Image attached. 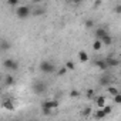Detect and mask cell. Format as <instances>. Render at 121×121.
Returning a JSON list of instances; mask_svg holds the SVG:
<instances>
[{
  "mask_svg": "<svg viewBox=\"0 0 121 121\" xmlns=\"http://www.w3.org/2000/svg\"><path fill=\"white\" fill-rule=\"evenodd\" d=\"M112 100H114V103L115 104H121V94L118 93V94H115L114 97H112Z\"/></svg>",
  "mask_w": 121,
  "mask_h": 121,
  "instance_id": "obj_24",
  "label": "cell"
},
{
  "mask_svg": "<svg viewBox=\"0 0 121 121\" xmlns=\"http://www.w3.org/2000/svg\"><path fill=\"white\" fill-rule=\"evenodd\" d=\"M66 73H67V67H66V66H64V67H61V69H58V70H57V73H56V74H57V76H58V77H63V76H64V74H66Z\"/></svg>",
  "mask_w": 121,
  "mask_h": 121,
  "instance_id": "obj_19",
  "label": "cell"
},
{
  "mask_svg": "<svg viewBox=\"0 0 121 121\" xmlns=\"http://www.w3.org/2000/svg\"><path fill=\"white\" fill-rule=\"evenodd\" d=\"M98 84L103 86V87H108V86H111V77H110L108 74L101 76V77L98 78Z\"/></svg>",
  "mask_w": 121,
  "mask_h": 121,
  "instance_id": "obj_6",
  "label": "cell"
},
{
  "mask_svg": "<svg viewBox=\"0 0 121 121\" xmlns=\"http://www.w3.org/2000/svg\"><path fill=\"white\" fill-rule=\"evenodd\" d=\"M105 117H107V114H105V111H104L103 108L95 110L94 114H93V118H95V120H103V118H105Z\"/></svg>",
  "mask_w": 121,
  "mask_h": 121,
  "instance_id": "obj_8",
  "label": "cell"
},
{
  "mask_svg": "<svg viewBox=\"0 0 121 121\" xmlns=\"http://www.w3.org/2000/svg\"><path fill=\"white\" fill-rule=\"evenodd\" d=\"M39 69H40V71H41L43 74H53V73L56 71V66H54L51 61H48V60L41 61V63L39 64Z\"/></svg>",
  "mask_w": 121,
  "mask_h": 121,
  "instance_id": "obj_3",
  "label": "cell"
},
{
  "mask_svg": "<svg viewBox=\"0 0 121 121\" xmlns=\"http://www.w3.org/2000/svg\"><path fill=\"white\" fill-rule=\"evenodd\" d=\"M69 3H71V4H76V6H78V4H81L83 3V0H67Z\"/></svg>",
  "mask_w": 121,
  "mask_h": 121,
  "instance_id": "obj_28",
  "label": "cell"
},
{
  "mask_svg": "<svg viewBox=\"0 0 121 121\" xmlns=\"http://www.w3.org/2000/svg\"><path fill=\"white\" fill-rule=\"evenodd\" d=\"M7 4L12 6V7H14V6L19 4V0H7Z\"/></svg>",
  "mask_w": 121,
  "mask_h": 121,
  "instance_id": "obj_26",
  "label": "cell"
},
{
  "mask_svg": "<svg viewBox=\"0 0 121 121\" xmlns=\"http://www.w3.org/2000/svg\"><path fill=\"white\" fill-rule=\"evenodd\" d=\"M30 14H31V9H30V6H27V4L20 6V7L16 9V16H17V19H20V20H26Z\"/></svg>",
  "mask_w": 121,
  "mask_h": 121,
  "instance_id": "obj_5",
  "label": "cell"
},
{
  "mask_svg": "<svg viewBox=\"0 0 121 121\" xmlns=\"http://www.w3.org/2000/svg\"><path fill=\"white\" fill-rule=\"evenodd\" d=\"M3 67L9 73H14V71L19 70V61L14 60V58H6L4 61H3Z\"/></svg>",
  "mask_w": 121,
  "mask_h": 121,
  "instance_id": "obj_4",
  "label": "cell"
},
{
  "mask_svg": "<svg viewBox=\"0 0 121 121\" xmlns=\"http://www.w3.org/2000/svg\"><path fill=\"white\" fill-rule=\"evenodd\" d=\"M84 26H86V29H93L94 27V20L93 19H87L84 22Z\"/></svg>",
  "mask_w": 121,
  "mask_h": 121,
  "instance_id": "obj_18",
  "label": "cell"
},
{
  "mask_svg": "<svg viewBox=\"0 0 121 121\" xmlns=\"http://www.w3.org/2000/svg\"><path fill=\"white\" fill-rule=\"evenodd\" d=\"M41 2H43V0H31V3H33L34 6H36V4H40Z\"/></svg>",
  "mask_w": 121,
  "mask_h": 121,
  "instance_id": "obj_31",
  "label": "cell"
},
{
  "mask_svg": "<svg viewBox=\"0 0 121 121\" xmlns=\"http://www.w3.org/2000/svg\"><path fill=\"white\" fill-rule=\"evenodd\" d=\"M114 13H117V14H121V4H117V6L114 7Z\"/></svg>",
  "mask_w": 121,
  "mask_h": 121,
  "instance_id": "obj_30",
  "label": "cell"
},
{
  "mask_svg": "<svg viewBox=\"0 0 121 121\" xmlns=\"http://www.w3.org/2000/svg\"><path fill=\"white\" fill-rule=\"evenodd\" d=\"M103 46H104V44H103V41H101L100 39H95V40L93 41V50H94V51H100V50L103 48Z\"/></svg>",
  "mask_w": 121,
  "mask_h": 121,
  "instance_id": "obj_14",
  "label": "cell"
},
{
  "mask_svg": "<svg viewBox=\"0 0 121 121\" xmlns=\"http://www.w3.org/2000/svg\"><path fill=\"white\" fill-rule=\"evenodd\" d=\"M58 108V101L57 100H47L41 103V111L44 115H50L53 112V110Z\"/></svg>",
  "mask_w": 121,
  "mask_h": 121,
  "instance_id": "obj_1",
  "label": "cell"
},
{
  "mask_svg": "<svg viewBox=\"0 0 121 121\" xmlns=\"http://www.w3.org/2000/svg\"><path fill=\"white\" fill-rule=\"evenodd\" d=\"M3 107H4V108H9V110H13V108H14L13 104L9 103V101H4V103H3Z\"/></svg>",
  "mask_w": 121,
  "mask_h": 121,
  "instance_id": "obj_27",
  "label": "cell"
},
{
  "mask_svg": "<svg viewBox=\"0 0 121 121\" xmlns=\"http://www.w3.org/2000/svg\"><path fill=\"white\" fill-rule=\"evenodd\" d=\"M31 91L36 94V95H43L46 91H47V84L41 80H36L33 84H31Z\"/></svg>",
  "mask_w": 121,
  "mask_h": 121,
  "instance_id": "obj_2",
  "label": "cell"
},
{
  "mask_svg": "<svg viewBox=\"0 0 121 121\" xmlns=\"http://www.w3.org/2000/svg\"><path fill=\"white\" fill-rule=\"evenodd\" d=\"M94 100H95V105H97L98 108H103V107L107 104V103H105V97H104V95H97Z\"/></svg>",
  "mask_w": 121,
  "mask_h": 121,
  "instance_id": "obj_11",
  "label": "cell"
},
{
  "mask_svg": "<svg viewBox=\"0 0 121 121\" xmlns=\"http://www.w3.org/2000/svg\"><path fill=\"white\" fill-rule=\"evenodd\" d=\"M66 67H67V70H74L76 69V64H74V61H67L66 63Z\"/></svg>",
  "mask_w": 121,
  "mask_h": 121,
  "instance_id": "obj_22",
  "label": "cell"
},
{
  "mask_svg": "<svg viewBox=\"0 0 121 121\" xmlns=\"http://www.w3.org/2000/svg\"><path fill=\"white\" fill-rule=\"evenodd\" d=\"M14 83H16V80L12 76V73L7 74V76H4V80H3V86L4 87H12V86H14Z\"/></svg>",
  "mask_w": 121,
  "mask_h": 121,
  "instance_id": "obj_7",
  "label": "cell"
},
{
  "mask_svg": "<svg viewBox=\"0 0 121 121\" xmlns=\"http://www.w3.org/2000/svg\"><path fill=\"white\" fill-rule=\"evenodd\" d=\"M31 14H33L34 17L44 16V14H46V7H34V9H33V12H31Z\"/></svg>",
  "mask_w": 121,
  "mask_h": 121,
  "instance_id": "obj_9",
  "label": "cell"
},
{
  "mask_svg": "<svg viewBox=\"0 0 121 121\" xmlns=\"http://www.w3.org/2000/svg\"><path fill=\"white\" fill-rule=\"evenodd\" d=\"M95 66H97L100 70H103V71H105V70L108 69V64H107V61H105V58H104V60H97V61H95Z\"/></svg>",
  "mask_w": 121,
  "mask_h": 121,
  "instance_id": "obj_13",
  "label": "cell"
},
{
  "mask_svg": "<svg viewBox=\"0 0 121 121\" xmlns=\"http://www.w3.org/2000/svg\"><path fill=\"white\" fill-rule=\"evenodd\" d=\"M9 48H12V44L7 41V40H2V41H0V50H2V51H7Z\"/></svg>",
  "mask_w": 121,
  "mask_h": 121,
  "instance_id": "obj_15",
  "label": "cell"
},
{
  "mask_svg": "<svg viewBox=\"0 0 121 121\" xmlns=\"http://www.w3.org/2000/svg\"><path fill=\"white\" fill-rule=\"evenodd\" d=\"M91 112H93V110H91L90 107H86V108L81 111V115H83V117H88V115H91Z\"/></svg>",
  "mask_w": 121,
  "mask_h": 121,
  "instance_id": "obj_21",
  "label": "cell"
},
{
  "mask_svg": "<svg viewBox=\"0 0 121 121\" xmlns=\"http://www.w3.org/2000/svg\"><path fill=\"white\" fill-rule=\"evenodd\" d=\"M105 61H107L108 67H117V66L120 64V60L115 58V57H107V58H105Z\"/></svg>",
  "mask_w": 121,
  "mask_h": 121,
  "instance_id": "obj_10",
  "label": "cell"
},
{
  "mask_svg": "<svg viewBox=\"0 0 121 121\" xmlns=\"http://www.w3.org/2000/svg\"><path fill=\"white\" fill-rule=\"evenodd\" d=\"M101 4V0H97L95 2V4H94V9H98V6Z\"/></svg>",
  "mask_w": 121,
  "mask_h": 121,
  "instance_id": "obj_32",
  "label": "cell"
},
{
  "mask_svg": "<svg viewBox=\"0 0 121 121\" xmlns=\"http://www.w3.org/2000/svg\"><path fill=\"white\" fill-rule=\"evenodd\" d=\"M78 60H80L81 63H87V61H88V54H87V51L81 50V51L78 53Z\"/></svg>",
  "mask_w": 121,
  "mask_h": 121,
  "instance_id": "obj_16",
  "label": "cell"
},
{
  "mask_svg": "<svg viewBox=\"0 0 121 121\" xmlns=\"http://www.w3.org/2000/svg\"><path fill=\"white\" fill-rule=\"evenodd\" d=\"M103 110H104V111H105V114L108 115V114H111V111H112V107H111V105H107V104H105V105L103 107Z\"/></svg>",
  "mask_w": 121,
  "mask_h": 121,
  "instance_id": "obj_25",
  "label": "cell"
},
{
  "mask_svg": "<svg viewBox=\"0 0 121 121\" xmlns=\"http://www.w3.org/2000/svg\"><path fill=\"white\" fill-rule=\"evenodd\" d=\"M78 95H80V93L76 91V90H73V91L70 93V98H76V97H78Z\"/></svg>",
  "mask_w": 121,
  "mask_h": 121,
  "instance_id": "obj_29",
  "label": "cell"
},
{
  "mask_svg": "<svg viewBox=\"0 0 121 121\" xmlns=\"http://www.w3.org/2000/svg\"><path fill=\"white\" fill-rule=\"evenodd\" d=\"M87 98H90V100H91V98H95V93H94V90H91V88L87 90Z\"/></svg>",
  "mask_w": 121,
  "mask_h": 121,
  "instance_id": "obj_23",
  "label": "cell"
},
{
  "mask_svg": "<svg viewBox=\"0 0 121 121\" xmlns=\"http://www.w3.org/2000/svg\"><path fill=\"white\" fill-rule=\"evenodd\" d=\"M107 90H108V93H110V94H111L112 97H114L115 94H118V90H117V87H112V86H108V87H107Z\"/></svg>",
  "mask_w": 121,
  "mask_h": 121,
  "instance_id": "obj_20",
  "label": "cell"
},
{
  "mask_svg": "<svg viewBox=\"0 0 121 121\" xmlns=\"http://www.w3.org/2000/svg\"><path fill=\"white\" fill-rule=\"evenodd\" d=\"M101 41H103L104 46H111V44H112V37H111L110 34H105V36L101 39Z\"/></svg>",
  "mask_w": 121,
  "mask_h": 121,
  "instance_id": "obj_17",
  "label": "cell"
},
{
  "mask_svg": "<svg viewBox=\"0 0 121 121\" xmlns=\"http://www.w3.org/2000/svg\"><path fill=\"white\" fill-rule=\"evenodd\" d=\"M105 34H108V31L104 29V27H98V29H95V39H103Z\"/></svg>",
  "mask_w": 121,
  "mask_h": 121,
  "instance_id": "obj_12",
  "label": "cell"
}]
</instances>
